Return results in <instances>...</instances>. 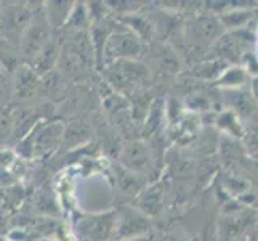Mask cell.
I'll return each instance as SVG.
<instances>
[{"label":"cell","mask_w":258,"mask_h":241,"mask_svg":"<svg viewBox=\"0 0 258 241\" xmlns=\"http://www.w3.org/2000/svg\"><path fill=\"white\" fill-rule=\"evenodd\" d=\"M122 241H154V236L148 233V235H143V236H137V238H130V239H122Z\"/></svg>","instance_id":"cb8c5ba5"},{"label":"cell","mask_w":258,"mask_h":241,"mask_svg":"<svg viewBox=\"0 0 258 241\" xmlns=\"http://www.w3.org/2000/svg\"><path fill=\"white\" fill-rule=\"evenodd\" d=\"M114 180L119 193L122 196H125V198H137L146 186L145 177L128 171V169H125L120 164L114 167Z\"/></svg>","instance_id":"7c38bea8"},{"label":"cell","mask_w":258,"mask_h":241,"mask_svg":"<svg viewBox=\"0 0 258 241\" xmlns=\"http://www.w3.org/2000/svg\"><path fill=\"white\" fill-rule=\"evenodd\" d=\"M13 138V110L0 106V148Z\"/></svg>","instance_id":"7402d4cb"},{"label":"cell","mask_w":258,"mask_h":241,"mask_svg":"<svg viewBox=\"0 0 258 241\" xmlns=\"http://www.w3.org/2000/svg\"><path fill=\"white\" fill-rule=\"evenodd\" d=\"M137 198H138V201H137L135 208L140 209L145 216H148V217L159 216L165 204L164 186L161 183L145 186V190L141 191Z\"/></svg>","instance_id":"4fadbf2b"},{"label":"cell","mask_w":258,"mask_h":241,"mask_svg":"<svg viewBox=\"0 0 258 241\" xmlns=\"http://www.w3.org/2000/svg\"><path fill=\"white\" fill-rule=\"evenodd\" d=\"M20 58H21L20 49L10 45L5 40H0V68L13 76L15 71L23 65Z\"/></svg>","instance_id":"d6986e66"},{"label":"cell","mask_w":258,"mask_h":241,"mask_svg":"<svg viewBox=\"0 0 258 241\" xmlns=\"http://www.w3.org/2000/svg\"><path fill=\"white\" fill-rule=\"evenodd\" d=\"M229 66L226 61L223 60H209V61H202L198 66L194 68V74L201 77V79H213L217 80L220 74L223 73L225 68Z\"/></svg>","instance_id":"ffe728a7"},{"label":"cell","mask_w":258,"mask_h":241,"mask_svg":"<svg viewBox=\"0 0 258 241\" xmlns=\"http://www.w3.org/2000/svg\"><path fill=\"white\" fill-rule=\"evenodd\" d=\"M252 95H253V100L256 105V111H258V79H255V82L252 84Z\"/></svg>","instance_id":"d4e9b609"},{"label":"cell","mask_w":258,"mask_h":241,"mask_svg":"<svg viewBox=\"0 0 258 241\" xmlns=\"http://www.w3.org/2000/svg\"><path fill=\"white\" fill-rule=\"evenodd\" d=\"M241 66L248 74V77L258 79V55L255 53V50H250V52L245 53V55L242 57V60H241Z\"/></svg>","instance_id":"603a6c76"},{"label":"cell","mask_w":258,"mask_h":241,"mask_svg":"<svg viewBox=\"0 0 258 241\" xmlns=\"http://www.w3.org/2000/svg\"><path fill=\"white\" fill-rule=\"evenodd\" d=\"M241 140L247 155L258 161V122L256 121L244 122V135Z\"/></svg>","instance_id":"44dd1931"},{"label":"cell","mask_w":258,"mask_h":241,"mask_svg":"<svg viewBox=\"0 0 258 241\" xmlns=\"http://www.w3.org/2000/svg\"><path fill=\"white\" fill-rule=\"evenodd\" d=\"M255 45H256V50H255V53H256V55H258V35H256V37H255Z\"/></svg>","instance_id":"484cf974"},{"label":"cell","mask_w":258,"mask_h":241,"mask_svg":"<svg viewBox=\"0 0 258 241\" xmlns=\"http://www.w3.org/2000/svg\"><path fill=\"white\" fill-rule=\"evenodd\" d=\"M247 80H248V74L241 65H229L225 68V71L220 74V77L215 82L218 87L226 88L228 92H231V90H241V88H244Z\"/></svg>","instance_id":"ac0fdd59"},{"label":"cell","mask_w":258,"mask_h":241,"mask_svg":"<svg viewBox=\"0 0 258 241\" xmlns=\"http://www.w3.org/2000/svg\"><path fill=\"white\" fill-rule=\"evenodd\" d=\"M34 10L28 2H0V40L20 49Z\"/></svg>","instance_id":"5b68a950"},{"label":"cell","mask_w":258,"mask_h":241,"mask_svg":"<svg viewBox=\"0 0 258 241\" xmlns=\"http://www.w3.org/2000/svg\"><path fill=\"white\" fill-rule=\"evenodd\" d=\"M104 71L106 84H109L114 92L128 97H133L137 92H140L151 76L149 68L145 63H141L140 60L117 61V63L104 68Z\"/></svg>","instance_id":"277c9868"},{"label":"cell","mask_w":258,"mask_h":241,"mask_svg":"<svg viewBox=\"0 0 258 241\" xmlns=\"http://www.w3.org/2000/svg\"><path fill=\"white\" fill-rule=\"evenodd\" d=\"M143 49L145 42L119 23V28H114L106 37L96 66L104 69L117 61L140 60L143 55Z\"/></svg>","instance_id":"7a4b0ae2"},{"label":"cell","mask_w":258,"mask_h":241,"mask_svg":"<svg viewBox=\"0 0 258 241\" xmlns=\"http://www.w3.org/2000/svg\"><path fill=\"white\" fill-rule=\"evenodd\" d=\"M119 164L128 171L135 172L141 177L148 175V172L154 167V156L149 145L145 141L133 140L122 148L119 156Z\"/></svg>","instance_id":"30bf717a"},{"label":"cell","mask_w":258,"mask_h":241,"mask_svg":"<svg viewBox=\"0 0 258 241\" xmlns=\"http://www.w3.org/2000/svg\"><path fill=\"white\" fill-rule=\"evenodd\" d=\"M236 241H247V239H244V238H239V239H236Z\"/></svg>","instance_id":"4316f807"},{"label":"cell","mask_w":258,"mask_h":241,"mask_svg":"<svg viewBox=\"0 0 258 241\" xmlns=\"http://www.w3.org/2000/svg\"><path fill=\"white\" fill-rule=\"evenodd\" d=\"M51 32L53 29L50 28V24L45 20V15H43V7H35L32 20L20 43V53L21 58H24V65H31L35 60V57L51 40Z\"/></svg>","instance_id":"8992f818"},{"label":"cell","mask_w":258,"mask_h":241,"mask_svg":"<svg viewBox=\"0 0 258 241\" xmlns=\"http://www.w3.org/2000/svg\"><path fill=\"white\" fill-rule=\"evenodd\" d=\"M215 124L217 129L223 135L233 140H241L244 135V121L231 110H223L221 113H218Z\"/></svg>","instance_id":"e0dca14e"},{"label":"cell","mask_w":258,"mask_h":241,"mask_svg":"<svg viewBox=\"0 0 258 241\" xmlns=\"http://www.w3.org/2000/svg\"><path fill=\"white\" fill-rule=\"evenodd\" d=\"M96 65L95 50L88 32L71 31L66 37L59 42V58L58 68L61 73L69 77H79L87 73Z\"/></svg>","instance_id":"6da1fadb"},{"label":"cell","mask_w":258,"mask_h":241,"mask_svg":"<svg viewBox=\"0 0 258 241\" xmlns=\"http://www.w3.org/2000/svg\"><path fill=\"white\" fill-rule=\"evenodd\" d=\"M42 5H43V15H45V20L50 24V28L61 29L66 26L76 2H69V0H51V2H43Z\"/></svg>","instance_id":"9a60e30c"},{"label":"cell","mask_w":258,"mask_h":241,"mask_svg":"<svg viewBox=\"0 0 258 241\" xmlns=\"http://www.w3.org/2000/svg\"><path fill=\"white\" fill-rule=\"evenodd\" d=\"M253 10L250 7H228L223 13L218 15V20L223 29L239 31L252 20Z\"/></svg>","instance_id":"2e32d148"},{"label":"cell","mask_w":258,"mask_h":241,"mask_svg":"<svg viewBox=\"0 0 258 241\" xmlns=\"http://www.w3.org/2000/svg\"><path fill=\"white\" fill-rule=\"evenodd\" d=\"M66 126L63 121H40L28 135L20 140L18 150L23 156H47L63 143Z\"/></svg>","instance_id":"3957f363"},{"label":"cell","mask_w":258,"mask_h":241,"mask_svg":"<svg viewBox=\"0 0 258 241\" xmlns=\"http://www.w3.org/2000/svg\"><path fill=\"white\" fill-rule=\"evenodd\" d=\"M39 85L40 76L31 66L23 63L13 74L12 93L18 100H29V98H32L39 92Z\"/></svg>","instance_id":"8fae6325"},{"label":"cell","mask_w":258,"mask_h":241,"mask_svg":"<svg viewBox=\"0 0 258 241\" xmlns=\"http://www.w3.org/2000/svg\"><path fill=\"white\" fill-rule=\"evenodd\" d=\"M77 231L87 241H112L115 231V211L87 214L79 220Z\"/></svg>","instance_id":"9c48e42d"},{"label":"cell","mask_w":258,"mask_h":241,"mask_svg":"<svg viewBox=\"0 0 258 241\" xmlns=\"http://www.w3.org/2000/svg\"><path fill=\"white\" fill-rule=\"evenodd\" d=\"M223 32L218 16L210 13L194 15L184 24V35L191 47H207L209 43L217 42Z\"/></svg>","instance_id":"52a82bcc"},{"label":"cell","mask_w":258,"mask_h":241,"mask_svg":"<svg viewBox=\"0 0 258 241\" xmlns=\"http://www.w3.org/2000/svg\"><path fill=\"white\" fill-rule=\"evenodd\" d=\"M252 222H255V217L250 211H237V214H229L221 220L220 235L226 241H236L241 238L242 231H245Z\"/></svg>","instance_id":"5bb4252c"},{"label":"cell","mask_w":258,"mask_h":241,"mask_svg":"<svg viewBox=\"0 0 258 241\" xmlns=\"http://www.w3.org/2000/svg\"><path fill=\"white\" fill-rule=\"evenodd\" d=\"M151 233L149 217L135 206H123L115 211V231L112 241L130 239Z\"/></svg>","instance_id":"ba28073f"}]
</instances>
